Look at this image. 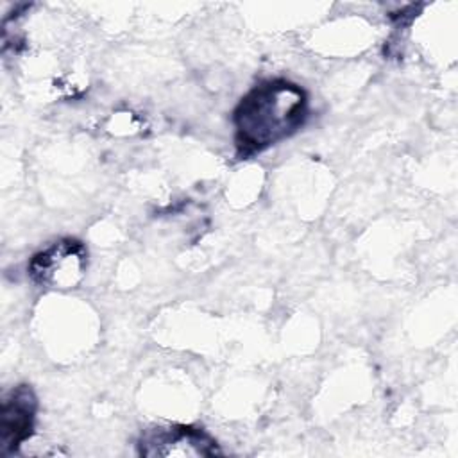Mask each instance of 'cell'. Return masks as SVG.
<instances>
[{
    "mask_svg": "<svg viewBox=\"0 0 458 458\" xmlns=\"http://www.w3.org/2000/svg\"><path fill=\"white\" fill-rule=\"evenodd\" d=\"M88 268V249L81 240L61 238L38 250L27 263L32 283L41 288L66 290L77 286Z\"/></svg>",
    "mask_w": 458,
    "mask_h": 458,
    "instance_id": "2",
    "label": "cell"
},
{
    "mask_svg": "<svg viewBox=\"0 0 458 458\" xmlns=\"http://www.w3.org/2000/svg\"><path fill=\"white\" fill-rule=\"evenodd\" d=\"M138 445L140 453L148 458H200L218 454L216 442L204 429L184 424L147 429Z\"/></svg>",
    "mask_w": 458,
    "mask_h": 458,
    "instance_id": "3",
    "label": "cell"
},
{
    "mask_svg": "<svg viewBox=\"0 0 458 458\" xmlns=\"http://www.w3.org/2000/svg\"><path fill=\"white\" fill-rule=\"evenodd\" d=\"M38 397L29 385H18L2 397L0 447L16 451L32 433Z\"/></svg>",
    "mask_w": 458,
    "mask_h": 458,
    "instance_id": "4",
    "label": "cell"
},
{
    "mask_svg": "<svg viewBox=\"0 0 458 458\" xmlns=\"http://www.w3.org/2000/svg\"><path fill=\"white\" fill-rule=\"evenodd\" d=\"M310 97L290 79H267L250 88L233 111L240 156L263 152L293 136L308 120Z\"/></svg>",
    "mask_w": 458,
    "mask_h": 458,
    "instance_id": "1",
    "label": "cell"
}]
</instances>
